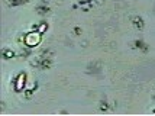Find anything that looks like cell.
Returning a JSON list of instances; mask_svg holds the SVG:
<instances>
[{
	"mask_svg": "<svg viewBox=\"0 0 155 116\" xmlns=\"http://www.w3.org/2000/svg\"><path fill=\"white\" fill-rule=\"evenodd\" d=\"M39 41H41V32L29 34V35H26V38H25V42H26V45H29V47H35V45H38Z\"/></svg>",
	"mask_w": 155,
	"mask_h": 116,
	"instance_id": "cell-1",
	"label": "cell"
},
{
	"mask_svg": "<svg viewBox=\"0 0 155 116\" xmlns=\"http://www.w3.org/2000/svg\"><path fill=\"white\" fill-rule=\"evenodd\" d=\"M23 84H25V75L20 74L19 77H18V83H16V90H18V91H20V90H22V87H23Z\"/></svg>",
	"mask_w": 155,
	"mask_h": 116,
	"instance_id": "cell-2",
	"label": "cell"
}]
</instances>
